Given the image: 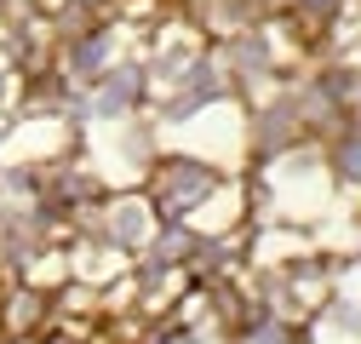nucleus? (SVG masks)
Returning <instances> with one entry per match:
<instances>
[{
	"mask_svg": "<svg viewBox=\"0 0 361 344\" xmlns=\"http://www.w3.org/2000/svg\"><path fill=\"white\" fill-rule=\"evenodd\" d=\"M212 190H218V166H207L195 155H161L149 166L144 201L155 207V219H184V212H195Z\"/></svg>",
	"mask_w": 361,
	"mask_h": 344,
	"instance_id": "obj_1",
	"label": "nucleus"
},
{
	"mask_svg": "<svg viewBox=\"0 0 361 344\" xmlns=\"http://www.w3.org/2000/svg\"><path fill=\"white\" fill-rule=\"evenodd\" d=\"M104 219H109V230H104V241L109 247H144L149 241V224H155V207L144 201V195H121V201H109L104 207Z\"/></svg>",
	"mask_w": 361,
	"mask_h": 344,
	"instance_id": "obj_2",
	"label": "nucleus"
},
{
	"mask_svg": "<svg viewBox=\"0 0 361 344\" xmlns=\"http://www.w3.org/2000/svg\"><path fill=\"white\" fill-rule=\"evenodd\" d=\"M52 316V298L40 293V287H12L6 293V305H0V333L6 338H23V333H40Z\"/></svg>",
	"mask_w": 361,
	"mask_h": 344,
	"instance_id": "obj_3",
	"label": "nucleus"
}]
</instances>
